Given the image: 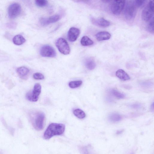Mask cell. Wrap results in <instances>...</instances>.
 <instances>
[{"label":"cell","mask_w":154,"mask_h":154,"mask_svg":"<svg viewBox=\"0 0 154 154\" xmlns=\"http://www.w3.org/2000/svg\"><path fill=\"white\" fill-rule=\"evenodd\" d=\"M65 130V126L62 124L52 123L45 131L43 137L45 139H49L54 136L63 134Z\"/></svg>","instance_id":"1"},{"label":"cell","mask_w":154,"mask_h":154,"mask_svg":"<svg viewBox=\"0 0 154 154\" xmlns=\"http://www.w3.org/2000/svg\"><path fill=\"white\" fill-rule=\"evenodd\" d=\"M30 118L32 125L36 130L40 131L43 128L45 118L43 112L34 111L30 114Z\"/></svg>","instance_id":"2"},{"label":"cell","mask_w":154,"mask_h":154,"mask_svg":"<svg viewBox=\"0 0 154 154\" xmlns=\"http://www.w3.org/2000/svg\"><path fill=\"white\" fill-rule=\"evenodd\" d=\"M137 13V7L134 1H129L126 4L124 11V15L125 18L128 20L134 19Z\"/></svg>","instance_id":"3"},{"label":"cell","mask_w":154,"mask_h":154,"mask_svg":"<svg viewBox=\"0 0 154 154\" xmlns=\"http://www.w3.org/2000/svg\"><path fill=\"white\" fill-rule=\"evenodd\" d=\"M154 10L153 2L150 1L142 11V19L146 22L150 20L153 17Z\"/></svg>","instance_id":"4"},{"label":"cell","mask_w":154,"mask_h":154,"mask_svg":"<svg viewBox=\"0 0 154 154\" xmlns=\"http://www.w3.org/2000/svg\"><path fill=\"white\" fill-rule=\"evenodd\" d=\"M41 91V86L38 83H36L34 86L33 90L32 91L28 92L26 95L27 100L32 102L37 101Z\"/></svg>","instance_id":"5"},{"label":"cell","mask_w":154,"mask_h":154,"mask_svg":"<svg viewBox=\"0 0 154 154\" xmlns=\"http://www.w3.org/2000/svg\"><path fill=\"white\" fill-rule=\"evenodd\" d=\"M125 4V0H114L111 2L110 8L112 13L115 15L120 14Z\"/></svg>","instance_id":"6"},{"label":"cell","mask_w":154,"mask_h":154,"mask_svg":"<svg viewBox=\"0 0 154 154\" xmlns=\"http://www.w3.org/2000/svg\"><path fill=\"white\" fill-rule=\"evenodd\" d=\"M56 45L58 50L62 54L67 55L69 54L70 51L69 45L66 40L63 38H59L56 42Z\"/></svg>","instance_id":"7"},{"label":"cell","mask_w":154,"mask_h":154,"mask_svg":"<svg viewBox=\"0 0 154 154\" xmlns=\"http://www.w3.org/2000/svg\"><path fill=\"white\" fill-rule=\"evenodd\" d=\"M21 10V7L20 4L17 3L11 4L8 9L9 17L11 19L15 18L20 15Z\"/></svg>","instance_id":"8"},{"label":"cell","mask_w":154,"mask_h":154,"mask_svg":"<svg viewBox=\"0 0 154 154\" xmlns=\"http://www.w3.org/2000/svg\"><path fill=\"white\" fill-rule=\"evenodd\" d=\"M40 54L43 57H54L56 56V53L54 48L51 46L45 45L40 50Z\"/></svg>","instance_id":"9"},{"label":"cell","mask_w":154,"mask_h":154,"mask_svg":"<svg viewBox=\"0 0 154 154\" xmlns=\"http://www.w3.org/2000/svg\"><path fill=\"white\" fill-rule=\"evenodd\" d=\"M60 18V16L56 14L48 18H41L40 19V23L43 26L49 25L50 24L58 21Z\"/></svg>","instance_id":"10"},{"label":"cell","mask_w":154,"mask_h":154,"mask_svg":"<svg viewBox=\"0 0 154 154\" xmlns=\"http://www.w3.org/2000/svg\"><path fill=\"white\" fill-rule=\"evenodd\" d=\"M80 33V30L76 28L72 27L69 30L67 34L69 40L71 42L75 41Z\"/></svg>","instance_id":"11"},{"label":"cell","mask_w":154,"mask_h":154,"mask_svg":"<svg viewBox=\"0 0 154 154\" xmlns=\"http://www.w3.org/2000/svg\"><path fill=\"white\" fill-rule=\"evenodd\" d=\"M92 23L95 25L101 27H106L109 26L110 22L103 18H91Z\"/></svg>","instance_id":"12"},{"label":"cell","mask_w":154,"mask_h":154,"mask_svg":"<svg viewBox=\"0 0 154 154\" xmlns=\"http://www.w3.org/2000/svg\"><path fill=\"white\" fill-rule=\"evenodd\" d=\"M96 38L98 41L109 39L111 37L110 33L106 31L98 32L95 35Z\"/></svg>","instance_id":"13"},{"label":"cell","mask_w":154,"mask_h":154,"mask_svg":"<svg viewBox=\"0 0 154 154\" xmlns=\"http://www.w3.org/2000/svg\"><path fill=\"white\" fill-rule=\"evenodd\" d=\"M116 76L120 79L123 81H126L130 79L128 75L124 70L119 69L116 72Z\"/></svg>","instance_id":"14"},{"label":"cell","mask_w":154,"mask_h":154,"mask_svg":"<svg viewBox=\"0 0 154 154\" xmlns=\"http://www.w3.org/2000/svg\"><path fill=\"white\" fill-rule=\"evenodd\" d=\"M81 154H95L92 146L90 145L79 147Z\"/></svg>","instance_id":"15"},{"label":"cell","mask_w":154,"mask_h":154,"mask_svg":"<svg viewBox=\"0 0 154 154\" xmlns=\"http://www.w3.org/2000/svg\"><path fill=\"white\" fill-rule=\"evenodd\" d=\"M86 67L89 70H93L96 67V63L94 60L91 58L86 59L85 62Z\"/></svg>","instance_id":"16"},{"label":"cell","mask_w":154,"mask_h":154,"mask_svg":"<svg viewBox=\"0 0 154 154\" xmlns=\"http://www.w3.org/2000/svg\"><path fill=\"white\" fill-rule=\"evenodd\" d=\"M26 41V39L22 35H18L14 37L13 42L15 45H22Z\"/></svg>","instance_id":"17"},{"label":"cell","mask_w":154,"mask_h":154,"mask_svg":"<svg viewBox=\"0 0 154 154\" xmlns=\"http://www.w3.org/2000/svg\"><path fill=\"white\" fill-rule=\"evenodd\" d=\"M17 71L20 76L23 77L27 75L29 72V70L26 67L22 66L18 68Z\"/></svg>","instance_id":"18"},{"label":"cell","mask_w":154,"mask_h":154,"mask_svg":"<svg viewBox=\"0 0 154 154\" xmlns=\"http://www.w3.org/2000/svg\"><path fill=\"white\" fill-rule=\"evenodd\" d=\"M109 120L113 122H115L120 121L122 119V116L117 113H112L110 114L108 117Z\"/></svg>","instance_id":"19"},{"label":"cell","mask_w":154,"mask_h":154,"mask_svg":"<svg viewBox=\"0 0 154 154\" xmlns=\"http://www.w3.org/2000/svg\"><path fill=\"white\" fill-rule=\"evenodd\" d=\"M93 41L87 36H83L81 40V44L83 46H88L93 45Z\"/></svg>","instance_id":"20"},{"label":"cell","mask_w":154,"mask_h":154,"mask_svg":"<svg viewBox=\"0 0 154 154\" xmlns=\"http://www.w3.org/2000/svg\"><path fill=\"white\" fill-rule=\"evenodd\" d=\"M73 113L75 116L80 119H83L86 116L85 114L84 111L79 109H75Z\"/></svg>","instance_id":"21"},{"label":"cell","mask_w":154,"mask_h":154,"mask_svg":"<svg viewBox=\"0 0 154 154\" xmlns=\"http://www.w3.org/2000/svg\"><path fill=\"white\" fill-rule=\"evenodd\" d=\"M110 92L112 95L119 99H123L125 97L124 94L115 89H111Z\"/></svg>","instance_id":"22"},{"label":"cell","mask_w":154,"mask_h":154,"mask_svg":"<svg viewBox=\"0 0 154 154\" xmlns=\"http://www.w3.org/2000/svg\"><path fill=\"white\" fill-rule=\"evenodd\" d=\"M82 82L81 80L71 81L69 83V87L72 88H75L80 86Z\"/></svg>","instance_id":"23"},{"label":"cell","mask_w":154,"mask_h":154,"mask_svg":"<svg viewBox=\"0 0 154 154\" xmlns=\"http://www.w3.org/2000/svg\"><path fill=\"white\" fill-rule=\"evenodd\" d=\"M35 2L36 5L40 7H45L48 4V1L46 0H36Z\"/></svg>","instance_id":"24"},{"label":"cell","mask_w":154,"mask_h":154,"mask_svg":"<svg viewBox=\"0 0 154 154\" xmlns=\"http://www.w3.org/2000/svg\"><path fill=\"white\" fill-rule=\"evenodd\" d=\"M147 29L148 31L151 33L154 32V20L153 17L151 20L150 21L148 24Z\"/></svg>","instance_id":"25"},{"label":"cell","mask_w":154,"mask_h":154,"mask_svg":"<svg viewBox=\"0 0 154 154\" xmlns=\"http://www.w3.org/2000/svg\"><path fill=\"white\" fill-rule=\"evenodd\" d=\"M134 2L137 7L140 8L142 7L144 5L145 2V1L137 0L134 1Z\"/></svg>","instance_id":"26"},{"label":"cell","mask_w":154,"mask_h":154,"mask_svg":"<svg viewBox=\"0 0 154 154\" xmlns=\"http://www.w3.org/2000/svg\"><path fill=\"white\" fill-rule=\"evenodd\" d=\"M33 77L35 79L37 80H42L45 78L44 75L39 72L35 73L33 75Z\"/></svg>","instance_id":"27"},{"label":"cell","mask_w":154,"mask_h":154,"mask_svg":"<svg viewBox=\"0 0 154 154\" xmlns=\"http://www.w3.org/2000/svg\"><path fill=\"white\" fill-rule=\"evenodd\" d=\"M141 85L145 88H148L152 86V83L149 81H145L141 83Z\"/></svg>","instance_id":"28"},{"label":"cell","mask_w":154,"mask_h":154,"mask_svg":"<svg viewBox=\"0 0 154 154\" xmlns=\"http://www.w3.org/2000/svg\"><path fill=\"white\" fill-rule=\"evenodd\" d=\"M130 106L134 109H138L141 107V105L139 103H135L131 105Z\"/></svg>","instance_id":"29"},{"label":"cell","mask_w":154,"mask_h":154,"mask_svg":"<svg viewBox=\"0 0 154 154\" xmlns=\"http://www.w3.org/2000/svg\"><path fill=\"white\" fill-rule=\"evenodd\" d=\"M7 26L9 28H15V27H16V24L15 23L11 22L8 24Z\"/></svg>","instance_id":"30"},{"label":"cell","mask_w":154,"mask_h":154,"mask_svg":"<svg viewBox=\"0 0 154 154\" xmlns=\"http://www.w3.org/2000/svg\"><path fill=\"white\" fill-rule=\"evenodd\" d=\"M150 109L153 112L154 111V103L153 102L151 104L150 107Z\"/></svg>","instance_id":"31"}]
</instances>
